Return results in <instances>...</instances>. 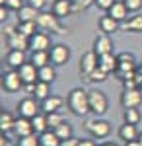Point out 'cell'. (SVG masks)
Masks as SVG:
<instances>
[{
	"label": "cell",
	"mask_w": 142,
	"mask_h": 146,
	"mask_svg": "<svg viewBox=\"0 0 142 146\" xmlns=\"http://www.w3.org/2000/svg\"><path fill=\"white\" fill-rule=\"evenodd\" d=\"M88 100H90V111L94 113L96 117H101V115L107 113L109 100H107V96L101 90H90L88 92Z\"/></svg>",
	"instance_id": "cell-4"
},
{
	"label": "cell",
	"mask_w": 142,
	"mask_h": 146,
	"mask_svg": "<svg viewBox=\"0 0 142 146\" xmlns=\"http://www.w3.org/2000/svg\"><path fill=\"white\" fill-rule=\"evenodd\" d=\"M18 72H20V76H22L23 84H37V82H39V68L35 66L31 60L23 62L22 66L18 68Z\"/></svg>",
	"instance_id": "cell-13"
},
{
	"label": "cell",
	"mask_w": 142,
	"mask_h": 146,
	"mask_svg": "<svg viewBox=\"0 0 142 146\" xmlns=\"http://www.w3.org/2000/svg\"><path fill=\"white\" fill-rule=\"evenodd\" d=\"M119 103L125 107V109H131V107H140L142 103V92L140 88H136V90H123L119 98Z\"/></svg>",
	"instance_id": "cell-11"
},
{
	"label": "cell",
	"mask_w": 142,
	"mask_h": 146,
	"mask_svg": "<svg viewBox=\"0 0 142 146\" xmlns=\"http://www.w3.org/2000/svg\"><path fill=\"white\" fill-rule=\"evenodd\" d=\"M66 107L70 109L72 115L76 117H86L90 111V100H88V92L84 88H72L66 96Z\"/></svg>",
	"instance_id": "cell-1"
},
{
	"label": "cell",
	"mask_w": 142,
	"mask_h": 146,
	"mask_svg": "<svg viewBox=\"0 0 142 146\" xmlns=\"http://www.w3.org/2000/svg\"><path fill=\"white\" fill-rule=\"evenodd\" d=\"M31 125H33V133L35 135H41L45 131H49V121H47V113L39 111L35 117L31 119Z\"/></svg>",
	"instance_id": "cell-24"
},
{
	"label": "cell",
	"mask_w": 142,
	"mask_h": 146,
	"mask_svg": "<svg viewBox=\"0 0 142 146\" xmlns=\"http://www.w3.org/2000/svg\"><path fill=\"white\" fill-rule=\"evenodd\" d=\"M51 12L55 16H58L60 20H64V18L74 14V2L72 0H55L51 6Z\"/></svg>",
	"instance_id": "cell-14"
},
{
	"label": "cell",
	"mask_w": 142,
	"mask_h": 146,
	"mask_svg": "<svg viewBox=\"0 0 142 146\" xmlns=\"http://www.w3.org/2000/svg\"><path fill=\"white\" fill-rule=\"evenodd\" d=\"M72 2H74V0H72Z\"/></svg>",
	"instance_id": "cell-50"
},
{
	"label": "cell",
	"mask_w": 142,
	"mask_h": 146,
	"mask_svg": "<svg viewBox=\"0 0 142 146\" xmlns=\"http://www.w3.org/2000/svg\"><path fill=\"white\" fill-rule=\"evenodd\" d=\"M25 4H27V0H6L4 6H6L10 12H20Z\"/></svg>",
	"instance_id": "cell-37"
},
{
	"label": "cell",
	"mask_w": 142,
	"mask_h": 146,
	"mask_svg": "<svg viewBox=\"0 0 142 146\" xmlns=\"http://www.w3.org/2000/svg\"><path fill=\"white\" fill-rule=\"evenodd\" d=\"M0 146H8V142H6V136H4V133H2V138H0Z\"/></svg>",
	"instance_id": "cell-47"
},
{
	"label": "cell",
	"mask_w": 142,
	"mask_h": 146,
	"mask_svg": "<svg viewBox=\"0 0 142 146\" xmlns=\"http://www.w3.org/2000/svg\"><path fill=\"white\" fill-rule=\"evenodd\" d=\"M22 88H23V80H22V76H20L18 70L10 68L8 72L2 74V90H4V92H8V94H16V92H20Z\"/></svg>",
	"instance_id": "cell-7"
},
{
	"label": "cell",
	"mask_w": 142,
	"mask_h": 146,
	"mask_svg": "<svg viewBox=\"0 0 142 146\" xmlns=\"http://www.w3.org/2000/svg\"><path fill=\"white\" fill-rule=\"evenodd\" d=\"M16 111H18V117L33 119L37 113L41 111V103H37V100H35V98L27 96V98H23V100L18 101V105H16Z\"/></svg>",
	"instance_id": "cell-5"
},
{
	"label": "cell",
	"mask_w": 142,
	"mask_h": 146,
	"mask_svg": "<svg viewBox=\"0 0 142 146\" xmlns=\"http://www.w3.org/2000/svg\"><path fill=\"white\" fill-rule=\"evenodd\" d=\"M117 135L123 142H131V140H138V135H140V131H138V127L136 125H131V123H123L119 127V131H117Z\"/></svg>",
	"instance_id": "cell-18"
},
{
	"label": "cell",
	"mask_w": 142,
	"mask_h": 146,
	"mask_svg": "<svg viewBox=\"0 0 142 146\" xmlns=\"http://www.w3.org/2000/svg\"><path fill=\"white\" fill-rule=\"evenodd\" d=\"M99 66V56L94 53V51H88L80 56V64H78V70H80V76L84 80H88V76Z\"/></svg>",
	"instance_id": "cell-8"
},
{
	"label": "cell",
	"mask_w": 142,
	"mask_h": 146,
	"mask_svg": "<svg viewBox=\"0 0 142 146\" xmlns=\"http://www.w3.org/2000/svg\"><path fill=\"white\" fill-rule=\"evenodd\" d=\"M123 121L131 125H138L142 121V113L138 111V107H131V109H125L123 113Z\"/></svg>",
	"instance_id": "cell-31"
},
{
	"label": "cell",
	"mask_w": 142,
	"mask_h": 146,
	"mask_svg": "<svg viewBox=\"0 0 142 146\" xmlns=\"http://www.w3.org/2000/svg\"><path fill=\"white\" fill-rule=\"evenodd\" d=\"M136 80H138V86H140V90H142V66L136 68Z\"/></svg>",
	"instance_id": "cell-45"
},
{
	"label": "cell",
	"mask_w": 142,
	"mask_h": 146,
	"mask_svg": "<svg viewBox=\"0 0 142 146\" xmlns=\"http://www.w3.org/2000/svg\"><path fill=\"white\" fill-rule=\"evenodd\" d=\"M115 4V0H96V6L101 12H109V8Z\"/></svg>",
	"instance_id": "cell-40"
},
{
	"label": "cell",
	"mask_w": 142,
	"mask_h": 146,
	"mask_svg": "<svg viewBox=\"0 0 142 146\" xmlns=\"http://www.w3.org/2000/svg\"><path fill=\"white\" fill-rule=\"evenodd\" d=\"M125 4H127L129 12H134V14L142 10V0H125Z\"/></svg>",
	"instance_id": "cell-39"
},
{
	"label": "cell",
	"mask_w": 142,
	"mask_h": 146,
	"mask_svg": "<svg viewBox=\"0 0 142 146\" xmlns=\"http://www.w3.org/2000/svg\"><path fill=\"white\" fill-rule=\"evenodd\" d=\"M6 43L10 49H20V51H29V37H25L23 33L16 31L10 37H6Z\"/></svg>",
	"instance_id": "cell-20"
},
{
	"label": "cell",
	"mask_w": 142,
	"mask_h": 146,
	"mask_svg": "<svg viewBox=\"0 0 142 146\" xmlns=\"http://www.w3.org/2000/svg\"><path fill=\"white\" fill-rule=\"evenodd\" d=\"M23 62H27V56H25V51H20V49H10L8 55H6V64L14 70L22 66Z\"/></svg>",
	"instance_id": "cell-19"
},
{
	"label": "cell",
	"mask_w": 142,
	"mask_h": 146,
	"mask_svg": "<svg viewBox=\"0 0 142 146\" xmlns=\"http://www.w3.org/2000/svg\"><path fill=\"white\" fill-rule=\"evenodd\" d=\"M27 4H29V6H33L35 10L43 12L45 6H47V0H27Z\"/></svg>",
	"instance_id": "cell-41"
},
{
	"label": "cell",
	"mask_w": 142,
	"mask_h": 146,
	"mask_svg": "<svg viewBox=\"0 0 142 146\" xmlns=\"http://www.w3.org/2000/svg\"><path fill=\"white\" fill-rule=\"evenodd\" d=\"M18 146H41L39 142V135H27L23 136V138H18Z\"/></svg>",
	"instance_id": "cell-36"
},
{
	"label": "cell",
	"mask_w": 142,
	"mask_h": 146,
	"mask_svg": "<svg viewBox=\"0 0 142 146\" xmlns=\"http://www.w3.org/2000/svg\"><path fill=\"white\" fill-rule=\"evenodd\" d=\"M99 68L105 70L107 74H115L117 68H119V58H117V55H113V53L101 55L99 56Z\"/></svg>",
	"instance_id": "cell-21"
},
{
	"label": "cell",
	"mask_w": 142,
	"mask_h": 146,
	"mask_svg": "<svg viewBox=\"0 0 142 146\" xmlns=\"http://www.w3.org/2000/svg\"><path fill=\"white\" fill-rule=\"evenodd\" d=\"M117 58H119V68H117L115 74L119 76V80H123L127 74H131V72H136V56L132 55V53L123 51V53L117 55Z\"/></svg>",
	"instance_id": "cell-6"
},
{
	"label": "cell",
	"mask_w": 142,
	"mask_h": 146,
	"mask_svg": "<svg viewBox=\"0 0 142 146\" xmlns=\"http://www.w3.org/2000/svg\"><path fill=\"white\" fill-rule=\"evenodd\" d=\"M56 78H58V74H56V66L55 64H47V66L39 68V82L53 84Z\"/></svg>",
	"instance_id": "cell-27"
},
{
	"label": "cell",
	"mask_w": 142,
	"mask_h": 146,
	"mask_svg": "<svg viewBox=\"0 0 142 146\" xmlns=\"http://www.w3.org/2000/svg\"><path fill=\"white\" fill-rule=\"evenodd\" d=\"M51 94H53V92H51V84H47V82H37V84H35V90H33V96H31V98H35V100L41 103V101L47 100Z\"/></svg>",
	"instance_id": "cell-30"
},
{
	"label": "cell",
	"mask_w": 142,
	"mask_h": 146,
	"mask_svg": "<svg viewBox=\"0 0 142 146\" xmlns=\"http://www.w3.org/2000/svg\"><path fill=\"white\" fill-rule=\"evenodd\" d=\"M62 105H64V98L56 96V94H51L47 100L41 101V111L43 113H55V111H62Z\"/></svg>",
	"instance_id": "cell-16"
},
{
	"label": "cell",
	"mask_w": 142,
	"mask_h": 146,
	"mask_svg": "<svg viewBox=\"0 0 142 146\" xmlns=\"http://www.w3.org/2000/svg\"><path fill=\"white\" fill-rule=\"evenodd\" d=\"M14 125H16V117H14L10 111L2 109V111H0V131L6 135V133L14 131Z\"/></svg>",
	"instance_id": "cell-25"
},
{
	"label": "cell",
	"mask_w": 142,
	"mask_h": 146,
	"mask_svg": "<svg viewBox=\"0 0 142 146\" xmlns=\"http://www.w3.org/2000/svg\"><path fill=\"white\" fill-rule=\"evenodd\" d=\"M39 142H41V146H60L62 144V140L56 136V133L53 129L41 133V135H39Z\"/></svg>",
	"instance_id": "cell-29"
},
{
	"label": "cell",
	"mask_w": 142,
	"mask_h": 146,
	"mask_svg": "<svg viewBox=\"0 0 142 146\" xmlns=\"http://www.w3.org/2000/svg\"><path fill=\"white\" fill-rule=\"evenodd\" d=\"M92 51H94L98 56L107 55V53H113V39H111V35L99 33L98 37L94 39V49H92Z\"/></svg>",
	"instance_id": "cell-12"
},
{
	"label": "cell",
	"mask_w": 142,
	"mask_h": 146,
	"mask_svg": "<svg viewBox=\"0 0 142 146\" xmlns=\"http://www.w3.org/2000/svg\"><path fill=\"white\" fill-rule=\"evenodd\" d=\"M121 29L127 31V33H142V14L131 16L127 22H123Z\"/></svg>",
	"instance_id": "cell-23"
},
{
	"label": "cell",
	"mask_w": 142,
	"mask_h": 146,
	"mask_svg": "<svg viewBox=\"0 0 142 146\" xmlns=\"http://www.w3.org/2000/svg\"><path fill=\"white\" fill-rule=\"evenodd\" d=\"M31 60L37 68H43L47 64H51V53L49 51H31Z\"/></svg>",
	"instance_id": "cell-26"
},
{
	"label": "cell",
	"mask_w": 142,
	"mask_h": 146,
	"mask_svg": "<svg viewBox=\"0 0 142 146\" xmlns=\"http://www.w3.org/2000/svg\"><path fill=\"white\" fill-rule=\"evenodd\" d=\"M53 47V39H51V33L47 31H37L29 37V51H51Z\"/></svg>",
	"instance_id": "cell-9"
},
{
	"label": "cell",
	"mask_w": 142,
	"mask_h": 146,
	"mask_svg": "<svg viewBox=\"0 0 142 146\" xmlns=\"http://www.w3.org/2000/svg\"><path fill=\"white\" fill-rule=\"evenodd\" d=\"M90 6H96V0H74V14L86 10Z\"/></svg>",
	"instance_id": "cell-38"
},
{
	"label": "cell",
	"mask_w": 142,
	"mask_h": 146,
	"mask_svg": "<svg viewBox=\"0 0 142 146\" xmlns=\"http://www.w3.org/2000/svg\"><path fill=\"white\" fill-rule=\"evenodd\" d=\"M47 121H49V129L55 131L58 125L64 123V117H62V111H55V113H49L47 115Z\"/></svg>",
	"instance_id": "cell-35"
},
{
	"label": "cell",
	"mask_w": 142,
	"mask_h": 146,
	"mask_svg": "<svg viewBox=\"0 0 142 146\" xmlns=\"http://www.w3.org/2000/svg\"><path fill=\"white\" fill-rule=\"evenodd\" d=\"M78 146H98V142H96V138H80V142H78Z\"/></svg>",
	"instance_id": "cell-42"
},
{
	"label": "cell",
	"mask_w": 142,
	"mask_h": 146,
	"mask_svg": "<svg viewBox=\"0 0 142 146\" xmlns=\"http://www.w3.org/2000/svg\"><path fill=\"white\" fill-rule=\"evenodd\" d=\"M86 131L90 133L92 138L103 140V138H107L111 135V123L107 119H103V117H94V119L86 121Z\"/></svg>",
	"instance_id": "cell-3"
},
{
	"label": "cell",
	"mask_w": 142,
	"mask_h": 146,
	"mask_svg": "<svg viewBox=\"0 0 142 146\" xmlns=\"http://www.w3.org/2000/svg\"><path fill=\"white\" fill-rule=\"evenodd\" d=\"M107 78H109V74L98 66L96 70H94V72H92V74H90V76H88L86 82H90V84H101V82H105Z\"/></svg>",
	"instance_id": "cell-34"
},
{
	"label": "cell",
	"mask_w": 142,
	"mask_h": 146,
	"mask_svg": "<svg viewBox=\"0 0 142 146\" xmlns=\"http://www.w3.org/2000/svg\"><path fill=\"white\" fill-rule=\"evenodd\" d=\"M107 14H109L111 18H115L117 22L123 23V22H127V20H129V14H131V12H129V8H127L125 0H115V4L109 8Z\"/></svg>",
	"instance_id": "cell-17"
},
{
	"label": "cell",
	"mask_w": 142,
	"mask_h": 146,
	"mask_svg": "<svg viewBox=\"0 0 142 146\" xmlns=\"http://www.w3.org/2000/svg\"><path fill=\"white\" fill-rule=\"evenodd\" d=\"M37 25L41 31H47V33H56V35H62L66 33V27L62 25L60 18L55 16L53 12H39V18H37Z\"/></svg>",
	"instance_id": "cell-2"
},
{
	"label": "cell",
	"mask_w": 142,
	"mask_h": 146,
	"mask_svg": "<svg viewBox=\"0 0 142 146\" xmlns=\"http://www.w3.org/2000/svg\"><path fill=\"white\" fill-rule=\"evenodd\" d=\"M18 31L23 33L25 37H31L33 33L39 31V25H37V22H18Z\"/></svg>",
	"instance_id": "cell-32"
},
{
	"label": "cell",
	"mask_w": 142,
	"mask_h": 146,
	"mask_svg": "<svg viewBox=\"0 0 142 146\" xmlns=\"http://www.w3.org/2000/svg\"><path fill=\"white\" fill-rule=\"evenodd\" d=\"M98 27L101 33H107V35H113L121 31V22H117L115 18H111L109 14H105V16H101L98 22Z\"/></svg>",
	"instance_id": "cell-15"
},
{
	"label": "cell",
	"mask_w": 142,
	"mask_h": 146,
	"mask_svg": "<svg viewBox=\"0 0 142 146\" xmlns=\"http://www.w3.org/2000/svg\"><path fill=\"white\" fill-rule=\"evenodd\" d=\"M55 133H56V136H58L60 140H68V138H72V136H74L72 125L68 123V121H64L62 125H58V127L55 129Z\"/></svg>",
	"instance_id": "cell-33"
},
{
	"label": "cell",
	"mask_w": 142,
	"mask_h": 146,
	"mask_svg": "<svg viewBox=\"0 0 142 146\" xmlns=\"http://www.w3.org/2000/svg\"><path fill=\"white\" fill-rule=\"evenodd\" d=\"M37 18H39V10H35L29 4H25L18 12V22H37Z\"/></svg>",
	"instance_id": "cell-28"
},
{
	"label": "cell",
	"mask_w": 142,
	"mask_h": 146,
	"mask_svg": "<svg viewBox=\"0 0 142 146\" xmlns=\"http://www.w3.org/2000/svg\"><path fill=\"white\" fill-rule=\"evenodd\" d=\"M125 146H142L138 140H131V142H125Z\"/></svg>",
	"instance_id": "cell-46"
},
{
	"label": "cell",
	"mask_w": 142,
	"mask_h": 146,
	"mask_svg": "<svg viewBox=\"0 0 142 146\" xmlns=\"http://www.w3.org/2000/svg\"><path fill=\"white\" fill-rule=\"evenodd\" d=\"M14 133L18 138H23L27 135H33V125L31 119H25V117H18L16 119V125H14Z\"/></svg>",
	"instance_id": "cell-22"
},
{
	"label": "cell",
	"mask_w": 142,
	"mask_h": 146,
	"mask_svg": "<svg viewBox=\"0 0 142 146\" xmlns=\"http://www.w3.org/2000/svg\"><path fill=\"white\" fill-rule=\"evenodd\" d=\"M98 146H117L115 142H103V144H98Z\"/></svg>",
	"instance_id": "cell-48"
},
{
	"label": "cell",
	"mask_w": 142,
	"mask_h": 146,
	"mask_svg": "<svg viewBox=\"0 0 142 146\" xmlns=\"http://www.w3.org/2000/svg\"><path fill=\"white\" fill-rule=\"evenodd\" d=\"M49 53H51V64H55V66H64L70 60V49L64 43H55Z\"/></svg>",
	"instance_id": "cell-10"
},
{
	"label": "cell",
	"mask_w": 142,
	"mask_h": 146,
	"mask_svg": "<svg viewBox=\"0 0 142 146\" xmlns=\"http://www.w3.org/2000/svg\"><path fill=\"white\" fill-rule=\"evenodd\" d=\"M138 142L142 144V131H140V135H138Z\"/></svg>",
	"instance_id": "cell-49"
},
{
	"label": "cell",
	"mask_w": 142,
	"mask_h": 146,
	"mask_svg": "<svg viewBox=\"0 0 142 146\" xmlns=\"http://www.w3.org/2000/svg\"><path fill=\"white\" fill-rule=\"evenodd\" d=\"M8 12H10V10H8L6 6H0V22H2V23L8 20Z\"/></svg>",
	"instance_id": "cell-43"
},
{
	"label": "cell",
	"mask_w": 142,
	"mask_h": 146,
	"mask_svg": "<svg viewBox=\"0 0 142 146\" xmlns=\"http://www.w3.org/2000/svg\"><path fill=\"white\" fill-rule=\"evenodd\" d=\"M78 142H80V138H68V140H62V144L60 146H78Z\"/></svg>",
	"instance_id": "cell-44"
}]
</instances>
